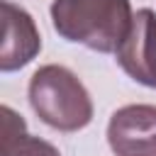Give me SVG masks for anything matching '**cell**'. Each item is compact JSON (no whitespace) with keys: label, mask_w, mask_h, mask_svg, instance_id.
<instances>
[{"label":"cell","mask_w":156,"mask_h":156,"mask_svg":"<svg viewBox=\"0 0 156 156\" xmlns=\"http://www.w3.org/2000/svg\"><path fill=\"white\" fill-rule=\"evenodd\" d=\"M129 0H54L51 24L73 44L100 54H117L132 29Z\"/></svg>","instance_id":"6da1fadb"},{"label":"cell","mask_w":156,"mask_h":156,"mask_svg":"<svg viewBox=\"0 0 156 156\" xmlns=\"http://www.w3.org/2000/svg\"><path fill=\"white\" fill-rule=\"evenodd\" d=\"M29 105L44 124L58 132H78L93 119V102L85 85L73 71L56 63L34 71L29 80Z\"/></svg>","instance_id":"7a4b0ae2"},{"label":"cell","mask_w":156,"mask_h":156,"mask_svg":"<svg viewBox=\"0 0 156 156\" xmlns=\"http://www.w3.org/2000/svg\"><path fill=\"white\" fill-rule=\"evenodd\" d=\"M107 144L115 156H156V107H119L110 117Z\"/></svg>","instance_id":"3957f363"},{"label":"cell","mask_w":156,"mask_h":156,"mask_svg":"<svg viewBox=\"0 0 156 156\" xmlns=\"http://www.w3.org/2000/svg\"><path fill=\"white\" fill-rule=\"evenodd\" d=\"M117 63L132 80L156 88V15L151 10L134 15L132 29L117 49Z\"/></svg>","instance_id":"277c9868"},{"label":"cell","mask_w":156,"mask_h":156,"mask_svg":"<svg viewBox=\"0 0 156 156\" xmlns=\"http://www.w3.org/2000/svg\"><path fill=\"white\" fill-rule=\"evenodd\" d=\"M41 49V37L37 32L34 20L20 5L5 0L2 2V51L0 68L5 73L27 66Z\"/></svg>","instance_id":"5b68a950"},{"label":"cell","mask_w":156,"mask_h":156,"mask_svg":"<svg viewBox=\"0 0 156 156\" xmlns=\"http://www.w3.org/2000/svg\"><path fill=\"white\" fill-rule=\"evenodd\" d=\"M0 156H61V154L49 141L27 134L24 119L5 105L2 107V132H0Z\"/></svg>","instance_id":"8992f818"}]
</instances>
